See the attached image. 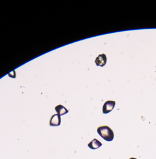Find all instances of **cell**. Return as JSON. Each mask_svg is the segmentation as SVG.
I'll list each match as a JSON object with an SVG mask.
<instances>
[{"instance_id":"obj_6","label":"cell","mask_w":156,"mask_h":159,"mask_svg":"<svg viewBox=\"0 0 156 159\" xmlns=\"http://www.w3.org/2000/svg\"><path fill=\"white\" fill-rule=\"evenodd\" d=\"M102 145V143L97 139H94L91 142H89L88 145V146L91 148V149H96L101 147Z\"/></svg>"},{"instance_id":"obj_5","label":"cell","mask_w":156,"mask_h":159,"mask_svg":"<svg viewBox=\"0 0 156 159\" xmlns=\"http://www.w3.org/2000/svg\"><path fill=\"white\" fill-rule=\"evenodd\" d=\"M55 109L57 111V112L59 115H60V116L64 115V114H65L68 112V110L67 108H65L63 106H62L61 104H59V105L55 107Z\"/></svg>"},{"instance_id":"obj_4","label":"cell","mask_w":156,"mask_h":159,"mask_svg":"<svg viewBox=\"0 0 156 159\" xmlns=\"http://www.w3.org/2000/svg\"><path fill=\"white\" fill-rule=\"evenodd\" d=\"M61 123V118L60 115L58 114H53L50 120V126H58Z\"/></svg>"},{"instance_id":"obj_3","label":"cell","mask_w":156,"mask_h":159,"mask_svg":"<svg viewBox=\"0 0 156 159\" xmlns=\"http://www.w3.org/2000/svg\"><path fill=\"white\" fill-rule=\"evenodd\" d=\"M107 61L106 55L104 53L99 55L95 59V63L97 66H100L101 67L104 66Z\"/></svg>"},{"instance_id":"obj_7","label":"cell","mask_w":156,"mask_h":159,"mask_svg":"<svg viewBox=\"0 0 156 159\" xmlns=\"http://www.w3.org/2000/svg\"><path fill=\"white\" fill-rule=\"evenodd\" d=\"M129 159H137V158H129Z\"/></svg>"},{"instance_id":"obj_2","label":"cell","mask_w":156,"mask_h":159,"mask_svg":"<svg viewBox=\"0 0 156 159\" xmlns=\"http://www.w3.org/2000/svg\"><path fill=\"white\" fill-rule=\"evenodd\" d=\"M116 104L114 101H107L105 102L103 106V114H108L110 112L114 107Z\"/></svg>"},{"instance_id":"obj_1","label":"cell","mask_w":156,"mask_h":159,"mask_svg":"<svg viewBox=\"0 0 156 159\" xmlns=\"http://www.w3.org/2000/svg\"><path fill=\"white\" fill-rule=\"evenodd\" d=\"M97 132L106 141H112L114 139V132L107 125L99 127L97 129Z\"/></svg>"}]
</instances>
